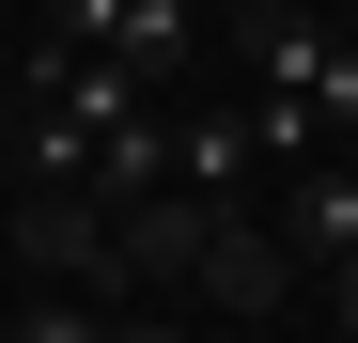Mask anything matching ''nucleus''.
<instances>
[{
	"mask_svg": "<svg viewBox=\"0 0 358 343\" xmlns=\"http://www.w3.org/2000/svg\"><path fill=\"white\" fill-rule=\"evenodd\" d=\"M16 265L94 297V281H125V218H109L94 188H31V203H16Z\"/></svg>",
	"mask_w": 358,
	"mask_h": 343,
	"instance_id": "f257e3e1",
	"label": "nucleus"
},
{
	"mask_svg": "<svg viewBox=\"0 0 358 343\" xmlns=\"http://www.w3.org/2000/svg\"><path fill=\"white\" fill-rule=\"evenodd\" d=\"M187 281H203L218 312H280V297H296V250H280V218H265V203H218Z\"/></svg>",
	"mask_w": 358,
	"mask_h": 343,
	"instance_id": "f03ea898",
	"label": "nucleus"
},
{
	"mask_svg": "<svg viewBox=\"0 0 358 343\" xmlns=\"http://www.w3.org/2000/svg\"><path fill=\"white\" fill-rule=\"evenodd\" d=\"M171 172H187L203 203H250V172H265V141H250V109H203V125H171Z\"/></svg>",
	"mask_w": 358,
	"mask_h": 343,
	"instance_id": "7ed1b4c3",
	"label": "nucleus"
},
{
	"mask_svg": "<svg viewBox=\"0 0 358 343\" xmlns=\"http://www.w3.org/2000/svg\"><path fill=\"white\" fill-rule=\"evenodd\" d=\"M280 250H312V265L358 250V172H327V156L296 172V188H280Z\"/></svg>",
	"mask_w": 358,
	"mask_h": 343,
	"instance_id": "20e7f679",
	"label": "nucleus"
},
{
	"mask_svg": "<svg viewBox=\"0 0 358 343\" xmlns=\"http://www.w3.org/2000/svg\"><path fill=\"white\" fill-rule=\"evenodd\" d=\"M156 188H187V172H171V125H109V141H94V203L125 218V203H156Z\"/></svg>",
	"mask_w": 358,
	"mask_h": 343,
	"instance_id": "39448f33",
	"label": "nucleus"
},
{
	"mask_svg": "<svg viewBox=\"0 0 358 343\" xmlns=\"http://www.w3.org/2000/svg\"><path fill=\"white\" fill-rule=\"evenodd\" d=\"M312 109L358 125V31H312Z\"/></svg>",
	"mask_w": 358,
	"mask_h": 343,
	"instance_id": "423d86ee",
	"label": "nucleus"
},
{
	"mask_svg": "<svg viewBox=\"0 0 358 343\" xmlns=\"http://www.w3.org/2000/svg\"><path fill=\"white\" fill-rule=\"evenodd\" d=\"M47 47H125V0H47Z\"/></svg>",
	"mask_w": 358,
	"mask_h": 343,
	"instance_id": "0eeeda50",
	"label": "nucleus"
},
{
	"mask_svg": "<svg viewBox=\"0 0 358 343\" xmlns=\"http://www.w3.org/2000/svg\"><path fill=\"white\" fill-rule=\"evenodd\" d=\"M16 343H109V328H94L78 297H31V312H16Z\"/></svg>",
	"mask_w": 358,
	"mask_h": 343,
	"instance_id": "6e6552de",
	"label": "nucleus"
},
{
	"mask_svg": "<svg viewBox=\"0 0 358 343\" xmlns=\"http://www.w3.org/2000/svg\"><path fill=\"white\" fill-rule=\"evenodd\" d=\"M327 328H343V343H358V250H343V265H327Z\"/></svg>",
	"mask_w": 358,
	"mask_h": 343,
	"instance_id": "1a4fd4ad",
	"label": "nucleus"
},
{
	"mask_svg": "<svg viewBox=\"0 0 358 343\" xmlns=\"http://www.w3.org/2000/svg\"><path fill=\"white\" fill-rule=\"evenodd\" d=\"M109 343H187V328H109Z\"/></svg>",
	"mask_w": 358,
	"mask_h": 343,
	"instance_id": "9d476101",
	"label": "nucleus"
},
{
	"mask_svg": "<svg viewBox=\"0 0 358 343\" xmlns=\"http://www.w3.org/2000/svg\"><path fill=\"white\" fill-rule=\"evenodd\" d=\"M343 31H358V0H343Z\"/></svg>",
	"mask_w": 358,
	"mask_h": 343,
	"instance_id": "9b49d317",
	"label": "nucleus"
}]
</instances>
